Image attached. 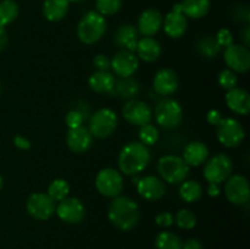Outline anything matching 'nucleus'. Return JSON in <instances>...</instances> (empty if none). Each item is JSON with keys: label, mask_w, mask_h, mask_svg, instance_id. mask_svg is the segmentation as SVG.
Here are the masks:
<instances>
[{"label": "nucleus", "mask_w": 250, "mask_h": 249, "mask_svg": "<svg viewBox=\"0 0 250 249\" xmlns=\"http://www.w3.org/2000/svg\"><path fill=\"white\" fill-rule=\"evenodd\" d=\"M151 159L150 150L141 142H131L126 144L120 151L119 168L120 172L127 176H136L146 170Z\"/></svg>", "instance_id": "1"}, {"label": "nucleus", "mask_w": 250, "mask_h": 249, "mask_svg": "<svg viewBox=\"0 0 250 249\" xmlns=\"http://www.w3.org/2000/svg\"><path fill=\"white\" fill-rule=\"evenodd\" d=\"M107 216L115 227L121 231H131L138 224L141 212L139 207L133 199L119 195L114 198L110 204Z\"/></svg>", "instance_id": "2"}, {"label": "nucleus", "mask_w": 250, "mask_h": 249, "mask_svg": "<svg viewBox=\"0 0 250 249\" xmlns=\"http://www.w3.org/2000/svg\"><path fill=\"white\" fill-rule=\"evenodd\" d=\"M106 31V21L97 11H88L83 15L77 26V37L82 43L90 45L103 38Z\"/></svg>", "instance_id": "3"}, {"label": "nucleus", "mask_w": 250, "mask_h": 249, "mask_svg": "<svg viewBox=\"0 0 250 249\" xmlns=\"http://www.w3.org/2000/svg\"><path fill=\"white\" fill-rule=\"evenodd\" d=\"M158 171L163 181L171 185H177L187 178L189 166L185 163L182 156L165 155L159 160Z\"/></svg>", "instance_id": "4"}, {"label": "nucleus", "mask_w": 250, "mask_h": 249, "mask_svg": "<svg viewBox=\"0 0 250 249\" xmlns=\"http://www.w3.org/2000/svg\"><path fill=\"white\" fill-rule=\"evenodd\" d=\"M233 170V163L227 154L220 153L211 156L205 161L204 165V177L209 183L220 185L226 182L227 178L231 176Z\"/></svg>", "instance_id": "5"}, {"label": "nucleus", "mask_w": 250, "mask_h": 249, "mask_svg": "<svg viewBox=\"0 0 250 249\" xmlns=\"http://www.w3.org/2000/svg\"><path fill=\"white\" fill-rule=\"evenodd\" d=\"M117 124H119V119L115 111L104 107L92 115L88 129L95 138H107L116 131Z\"/></svg>", "instance_id": "6"}, {"label": "nucleus", "mask_w": 250, "mask_h": 249, "mask_svg": "<svg viewBox=\"0 0 250 249\" xmlns=\"http://www.w3.org/2000/svg\"><path fill=\"white\" fill-rule=\"evenodd\" d=\"M95 187L102 195L107 198H116L124 189V177L120 171L106 167L98 172L95 177Z\"/></svg>", "instance_id": "7"}, {"label": "nucleus", "mask_w": 250, "mask_h": 249, "mask_svg": "<svg viewBox=\"0 0 250 249\" xmlns=\"http://www.w3.org/2000/svg\"><path fill=\"white\" fill-rule=\"evenodd\" d=\"M216 127L217 139L227 148H237L246 138V131L241 122L236 119H222Z\"/></svg>", "instance_id": "8"}, {"label": "nucleus", "mask_w": 250, "mask_h": 249, "mask_svg": "<svg viewBox=\"0 0 250 249\" xmlns=\"http://www.w3.org/2000/svg\"><path fill=\"white\" fill-rule=\"evenodd\" d=\"M155 120L164 128H175L182 122L183 111L180 103L171 98H166L158 103L155 107Z\"/></svg>", "instance_id": "9"}, {"label": "nucleus", "mask_w": 250, "mask_h": 249, "mask_svg": "<svg viewBox=\"0 0 250 249\" xmlns=\"http://www.w3.org/2000/svg\"><path fill=\"white\" fill-rule=\"evenodd\" d=\"M55 202L46 193H33L26 203L27 212L33 219L45 221L55 214Z\"/></svg>", "instance_id": "10"}, {"label": "nucleus", "mask_w": 250, "mask_h": 249, "mask_svg": "<svg viewBox=\"0 0 250 249\" xmlns=\"http://www.w3.org/2000/svg\"><path fill=\"white\" fill-rule=\"evenodd\" d=\"M225 194L232 204H247L250 198V186L248 180L242 175L229 176L225 185Z\"/></svg>", "instance_id": "11"}, {"label": "nucleus", "mask_w": 250, "mask_h": 249, "mask_svg": "<svg viewBox=\"0 0 250 249\" xmlns=\"http://www.w3.org/2000/svg\"><path fill=\"white\" fill-rule=\"evenodd\" d=\"M122 115H124L125 120L131 124L141 127L146 124H150L153 111L146 103L142 102V100L131 99L122 107Z\"/></svg>", "instance_id": "12"}, {"label": "nucleus", "mask_w": 250, "mask_h": 249, "mask_svg": "<svg viewBox=\"0 0 250 249\" xmlns=\"http://www.w3.org/2000/svg\"><path fill=\"white\" fill-rule=\"evenodd\" d=\"M55 212L62 221L71 225L80 224L85 216L84 205L78 198L75 197H67L59 202L55 208Z\"/></svg>", "instance_id": "13"}, {"label": "nucleus", "mask_w": 250, "mask_h": 249, "mask_svg": "<svg viewBox=\"0 0 250 249\" xmlns=\"http://www.w3.org/2000/svg\"><path fill=\"white\" fill-rule=\"evenodd\" d=\"M224 59L229 70L244 73L250 68V53L248 48L241 44H232L227 46L224 53Z\"/></svg>", "instance_id": "14"}, {"label": "nucleus", "mask_w": 250, "mask_h": 249, "mask_svg": "<svg viewBox=\"0 0 250 249\" xmlns=\"http://www.w3.org/2000/svg\"><path fill=\"white\" fill-rule=\"evenodd\" d=\"M138 66V56L132 51L126 50V49H122L121 51H119L111 60V68L114 70V73L121 78L131 77L137 71Z\"/></svg>", "instance_id": "15"}, {"label": "nucleus", "mask_w": 250, "mask_h": 249, "mask_svg": "<svg viewBox=\"0 0 250 249\" xmlns=\"http://www.w3.org/2000/svg\"><path fill=\"white\" fill-rule=\"evenodd\" d=\"M137 192L146 200H159L165 195L166 186L156 176H144L137 182Z\"/></svg>", "instance_id": "16"}, {"label": "nucleus", "mask_w": 250, "mask_h": 249, "mask_svg": "<svg viewBox=\"0 0 250 249\" xmlns=\"http://www.w3.org/2000/svg\"><path fill=\"white\" fill-rule=\"evenodd\" d=\"M66 144L68 149L76 154H83L90 149L93 144V136L84 126L68 129L66 134Z\"/></svg>", "instance_id": "17"}, {"label": "nucleus", "mask_w": 250, "mask_h": 249, "mask_svg": "<svg viewBox=\"0 0 250 249\" xmlns=\"http://www.w3.org/2000/svg\"><path fill=\"white\" fill-rule=\"evenodd\" d=\"M153 87L158 94L167 95L173 94L178 89V76L171 68H161L156 72L153 81Z\"/></svg>", "instance_id": "18"}, {"label": "nucleus", "mask_w": 250, "mask_h": 249, "mask_svg": "<svg viewBox=\"0 0 250 249\" xmlns=\"http://www.w3.org/2000/svg\"><path fill=\"white\" fill-rule=\"evenodd\" d=\"M163 27V15L156 9H148L138 19V32L144 37H153Z\"/></svg>", "instance_id": "19"}, {"label": "nucleus", "mask_w": 250, "mask_h": 249, "mask_svg": "<svg viewBox=\"0 0 250 249\" xmlns=\"http://www.w3.org/2000/svg\"><path fill=\"white\" fill-rule=\"evenodd\" d=\"M226 104L237 115H248L250 111V95L243 88L234 87L227 90Z\"/></svg>", "instance_id": "20"}, {"label": "nucleus", "mask_w": 250, "mask_h": 249, "mask_svg": "<svg viewBox=\"0 0 250 249\" xmlns=\"http://www.w3.org/2000/svg\"><path fill=\"white\" fill-rule=\"evenodd\" d=\"M187 17L181 11L172 10L163 20L164 31L171 38H181L187 31Z\"/></svg>", "instance_id": "21"}, {"label": "nucleus", "mask_w": 250, "mask_h": 249, "mask_svg": "<svg viewBox=\"0 0 250 249\" xmlns=\"http://www.w3.org/2000/svg\"><path fill=\"white\" fill-rule=\"evenodd\" d=\"M208 158H209V149L207 144L198 141L188 143L182 154V159L189 167L203 165L208 160Z\"/></svg>", "instance_id": "22"}, {"label": "nucleus", "mask_w": 250, "mask_h": 249, "mask_svg": "<svg viewBox=\"0 0 250 249\" xmlns=\"http://www.w3.org/2000/svg\"><path fill=\"white\" fill-rule=\"evenodd\" d=\"M137 56L146 62H155L161 56V45L153 37H143L138 39Z\"/></svg>", "instance_id": "23"}, {"label": "nucleus", "mask_w": 250, "mask_h": 249, "mask_svg": "<svg viewBox=\"0 0 250 249\" xmlns=\"http://www.w3.org/2000/svg\"><path fill=\"white\" fill-rule=\"evenodd\" d=\"M115 43L119 48L136 53L138 44V31L132 24H122L115 33Z\"/></svg>", "instance_id": "24"}, {"label": "nucleus", "mask_w": 250, "mask_h": 249, "mask_svg": "<svg viewBox=\"0 0 250 249\" xmlns=\"http://www.w3.org/2000/svg\"><path fill=\"white\" fill-rule=\"evenodd\" d=\"M115 83H116V80L109 71H97L88 80L90 89L95 93H100V94L114 90Z\"/></svg>", "instance_id": "25"}, {"label": "nucleus", "mask_w": 250, "mask_h": 249, "mask_svg": "<svg viewBox=\"0 0 250 249\" xmlns=\"http://www.w3.org/2000/svg\"><path fill=\"white\" fill-rule=\"evenodd\" d=\"M68 7V0H45L43 4V14L48 21L58 22L67 15Z\"/></svg>", "instance_id": "26"}, {"label": "nucleus", "mask_w": 250, "mask_h": 249, "mask_svg": "<svg viewBox=\"0 0 250 249\" xmlns=\"http://www.w3.org/2000/svg\"><path fill=\"white\" fill-rule=\"evenodd\" d=\"M180 5L182 14L194 20L204 17L210 10V0H182Z\"/></svg>", "instance_id": "27"}, {"label": "nucleus", "mask_w": 250, "mask_h": 249, "mask_svg": "<svg viewBox=\"0 0 250 249\" xmlns=\"http://www.w3.org/2000/svg\"><path fill=\"white\" fill-rule=\"evenodd\" d=\"M203 187L198 181H183L180 187V197L186 203H195L202 198Z\"/></svg>", "instance_id": "28"}, {"label": "nucleus", "mask_w": 250, "mask_h": 249, "mask_svg": "<svg viewBox=\"0 0 250 249\" xmlns=\"http://www.w3.org/2000/svg\"><path fill=\"white\" fill-rule=\"evenodd\" d=\"M114 89L116 90L117 95H120L124 99H133L137 97L139 92V84L134 78L132 77H125L121 78L119 82L115 83Z\"/></svg>", "instance_id": "29"}, {"label": "nucleus", "mask_w": 250, "mask_h": 249, "mask_svg": "<svg viewBox=\"0 0 250 249\" xmlns=\"http://www.w3.org/2000/svg\"><path fill=\"white\" fill-rule=\"evenodd\" d=\"M19 5L15 0H2L0 2V24L7 26L19 17Z\"/></svg>", "instance_id": "30"}, {"label": "nucleus", "mask_w": 250, "mask_h": 249, "mask_svg": "<svg viewBox=\"0 0 250 249\" xmlns=\"http://www.w3.org/2000/svg\"><path fill=\"white\" fill-rule=\"evenodd\" d=\"M68 193H70V185L66 180L62 178H56L53 182L49 185L48 187V193L46 194L54 200V202H61L62 199L68 197Z\"/></svg>", "instance_id": "31"}, {"label": "nucleus", "mask_w": 250, "mask_h": 249, "mask_svg": "<svg viewBox=\"0 0 250 249\" xmlns=\"http://www.w3.org/2000/svg\"><path fill=\"white\" fill-rule=\"evenodd\" d=\"M182 244L180 237L170 231L161 232L155 239L156 249H183Z\"/></svg>", "instance_id": "32"}, {"label": "nucleus", "mask_w": 250, "mask_h": 249, "mask_svg": "<svg viewBox=\"0 0 250 249\" xmlns=\"http://www.w3.org/2000/svg\"><path fill=\"white\" fill-rule=\"evenodd\" d=\"M198 49H199V53L204 55L205 58H215L221 51V46L219 45L216 39L210 36L200 39L199 44H198Z\"/></svg>", "instance_id": "33"}, {"label": "nucleus", "mask_w": 250, "mask_h": 249, "mask_svg": "<svg viewBox=\"0 0 250 249\" xmlns=\"http://www.w3.org/2000/svg\"><path fill=\"white\" fill-rule=\"evenodd\" d=\"M97 12L103 16H110L120 11L122 6V0H97L95 1Z\"/></svg>", "instance_id": "34"}, {"label": "nucleus", "mask_w": 250, "mask_h": 249, "mask_svg": "<svg viewBox=\"0 0 250 249\" xmlns=\"http://www.w3.org/2000/svg\"><path fill=\"white\" fill-rule=\"evenodd\" d=\"M175 221L180 228L192 229L197 225V216L188 209H182L176 214Z\"/></svg>", "instance_id": "35"}, {"label": "nucleus", "mask_w": 250, "mask_h": 249, "mask_svg": "<svg viewBox=\"0 0 250 249\" xmlns=\"http://www.w3.org/2000/svg\"><path fill=\"white\" fill-rule=\"evenodd\" d=\"M139 139L141 143L148 145H154L159 139V131L154 124H146L144 126H141L139 129Z\"/></svg>", "instance_id": "36"}, {"label": "nucleus", "mask_w": 250, "mask_h": 249, "mask_svg": "<svg viewBox=\"0 0 250 249\" xmlns=\"http://www.w3.org/2000/svg\"><path fill=\"white\" fill-rule=\"evenodd\" d=\"M237 83H238V77L232 70H222L219 73V84L224 89H232L237 87Z\"/></svg>", "instance_id": "37"}, {"label": "nucleus", "mask_w": 250, "mask_h": 249, "mask_svg": "<svg viewBox=\"0 0 250 249\" xmlns=\"http://www.w3.org/2000/svg\"><path fill=\"white\" fill-rule=\"evenodd\" d=\"M66 124L68 126V128H77V127L83 126V121H84V115L82 111H78V110H71L68 111V114L66 115Z\"/></svg>", "instance_id": "38"}, {"label": "nucleus", "mask_w": 250, "mask_h": 249, "mask_svg": "<svg viewBox=\"0 0 250 249\" xmlns=\"http://www.w3.org/2000/svg\"><path fill=\"white\" fill-rule=\"evenodd\" d=\"M215 39H216V42L219 43V45L221 46V48L222 46L227 48V46H229L233 44V36H232L231 31H229L227 28L220 29V31L217 32Z\"/></svg>", "instance_id": "39"}, {"label": "nucleus", "mask_w": 250, "mask_h": 249, "mask_svg": "<svg viewBox=\"0 0 250 249\" xmlns=\"http://www.w3.org/2000/svg\"><path fill=\"white\" fill-rule=\"evenodd\" d=\"M93 65L97 71H109L111 68V60L105 54H98L93 59Z\"/></svg>", "instance_id": "40"}, {"label": "nucleus", "mask_w": 250, "mask_h": 249, "mask_svg": "<svg viewBox=\"0 0 250 249\" xmlns=\"http://www.w3.org/2000/svg\"><path fill=\"white\" fill-rule=\"evenodd\" d=\"M155 222L160 227H170L172 226V224L175 222V217L171 212L168 211H163L159 212L155 217Z\"/></svg>", "instance_id": "41"}, {"label": "nucleus", "mask_w": 250, "mask_h": 249, "mask_svg": "<svg viewBox=\"0 0 250 249\" xmlns=\"http://www.w3.org/2000/svg\"><path fill=\"white\" fill-rule=\"evenodd\" d=\"M222 119H224V117H222V114L216 109L210 110L207 115L208 122H209L210 124H214V126H217V124H219V122L221 121Z\"/></svg>", "instance_id": "42"}, {"label": "nucleus", "mask_w": 250, "mask_h": 249, "mask_svg": "<svg viewBox=\"0 0 250 249\" xmlns=\"http://www.w3.org/2000/svg\"><path fill=\"white\" fill-rule=\"evenodd\" d=\"M14 144L17 148L22 149V150H28L31 148V142L23 136H16L14 138Z\"/></svg>", "instance_id": "43"}, {"label": "nucleus", "mask_w": 250, "mask_h": 249, "mask_svg": "<svg viewBox=\"0 0 250 249\" xmlns=\"http://www.w3.org/2000/svg\"><path fill=\"white\" fill-rule=\"evenodd\" d=\"M182 248L183 249H203V246L198 239L192 238L186 241L185 243L182 244Z\"/></svg>", "instance_id": "44"}, {"label": "nucleus", "mask_w": 250, "mask_h": 249, "mask_svg": "<svg viewBox=\"0 0 250 249\" xmlns=\"http://www.w3.org/2000/svg\"><path fill=\"white\" fill-rule=\"evenodd\" d=\"M7 44V32L4 26L0 24V51L6 46Z\"/></svg>", "instance_id": "45"}, {"label": "nucleus", "mask_w": 250, "mask_h": 249, "mask_svg": "<svg viewBox=\"0 0 250 249\" xmlns=\"http://www.w3.org/2000/svg\"><path fill=\"white\" fill-rule=\"evenodd\" d=\"M208 194L210 197H217L220 194V187L216 183H209V187H208Z\"/></svg>", "instance_id": "46"}, {"label": "nucleus", "mask_w": 250, "mask_h": 249, "mask_svg": "<svg viewBox=\"0 0 250 249\" xmlns=\"http://www.w3.org/2000/svg\"><path fill=\"white\" fill-rule=\"evenodd\" d=\"M2 183H4L2 182V177L0 176V190H1V188H2Z\"/></svg>", "instance_id": "47"}, {"label": "nucleus", "mask_w": 250, "mask_h": 249, "mask_svg": "<svg viewBox=\"0 0 250 249\" xmlns=\"http://www.w3.org/2000/svg\"><path fill=\"white\" fill-rule=\"evenodd\" d=\"M68 1H73V2H80V1H83V0H68Z\"/></svg>", "instance_id": "48"}, {"label": "nucleus", "mask_w": 250, "mask_h": 249, "mask_svg": "<svg viewBox=\"0 0 250 249\" xmlns=\"http://www.w3.org/2000/svg\"><path fill=\"white\" fill-rule=\"evenodd\" d=\"M0 90H1V88H0Z\"/></svg>", "instance_id": "49"}]
</instances>
